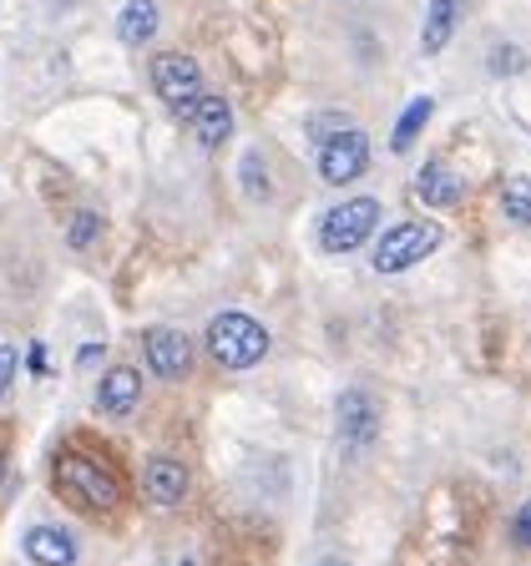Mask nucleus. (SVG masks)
<instances>
[{
  "mask_svg": "<svg viewBox=\"0 0 531 566\" xmlns=\"http://www.w3.org/2000/svg\"><path fill=\"white\" fill-rule=\"evenodd\" d=\"M456 15H460V0H430L425 6V31H420V51L425 56H440L456 35Z\"/></svg>",
  "mask_w": 531,
  "mask_h": 566,
  "instance_id": "2eb2a0df",
  "label": "nucleus"
},
{
  "mask_svg": "<svg viewBox=\"0 0 531 566\" xmlns=\"http://www.w3.org/2000/svg\"><path fill=\"white\" fill-rule=\"evenodd\" d=\"M511 542H517V546H531V501L517 511V516H511Z\"/></svg>",
  "mask_w": 531,
  "mask_h": 566,
  "instance_id": "5701e85b",
  "label": "nucleus"
},
{
  "mask_svg": "<svg viewBox=\"0 0 531 566\" xmlns=\"http://www.w3.org/2000/svg\"><path fill=\"white\" fill-rule=\"evenodd\" d=\"M15 359H21V349H15V344H0V395H6L15 379Z\"/></svg>",
  "mask_w": 531,
  "mask_h": 566,
  "instance_id": "4be33fe9",
  "label": "nucleus"
},
{
  "mask_svg": "<svg viewBox=\"0 0 531 566\" xmlns=\"http://www.w3.org/2000/svg\"><path fill=\"white\" fill-rule=\"evenodd\" d=\"M173 566H192V562H188V556H183V562H173Z\"/></svg>",
  "mask_w": 531,
  "mask_h": 566,
  "instance_id": "393cba45",
  "label": "nucleus"
},
{
  "mask_svg": "<svg viewBox=\"0 0 531 566\" xmlns=\"http://www.w3.org/2000/svg\"><path fill=\"white\" fill-rule=\"evenodd\" d=\"M369 167V137L365 132H340L319 147V177L330 182V188H350L354 177H365Z\"/></svg>",
  "mask_w": 531,
  "mask_h": 566,
  "instance_id": "423d86ee",
  "label": "nucleus"
},
{
  "mask_svg": "<svg viewBox=\"0 0 531 566\" xmlns=\"http://www.w3.org/2000/svg\"><path fill=\"white\" fill-rule=\"evenodd\" d=\"M192 137H198V147H208V153H223V142L233 137V106L223 102V96H202V106L188 117Z\"/></svg>",
  "mask_w": 531,
  "mask_h": 566,
  "instance_id": "9b49d317",
  "label": "nucleus"
},
{
  "mask_svg": "<svg viewBox=\"0 0 531 566\" xmlns=\"http://www.w3.org/2000/svg\"><path fill=\"white\" fill-rule=\"evenodd\" d=\"M153 92L163 96L167 112L192 117L202 106V66L183 51H163V56H153Z\"/></svg>",
  "mask_w": 531,
  "mask_h": 566,
  "instance_id": "39448f33",
  "label": "nucleus"
},
{
  "mask_svg": "<svg viewBox=\"0 0 531 566\" xmlns=\"http://www.w3.org/2000/svg\"><path fill=\"white\" fill-rule=\"evenodd\" d=\"M375 228H379V198H344L324 212L319 248H324V253H354L360 243H369Z\"/></svg>",
  "mask_w": 531,
  "mask_h": 566,
  "instance_id": "20e7f679",
  "label": "nucleus"
},
{
  "mask_svg": "<svg viewBox=\"0 0 531 566\" xmlns=\"http://www.w3.org/2000/svg\"><path fill=\"white\" fill-rule=\"evenodd\" d=\"M157 25H163V11H157V0H127L117 15V35L122 46H147L157 35Z\"/></svg>",
  "mask_w": 531,
  "mask_h": 566,
  "instance_id": "4468645a",
  "label": "nucleus"
},
{
  "mask_svg": "<svg viewBox=\"0 0 531 566\" xmlns=\"http://www.w3.org/2000/svg\"><path fill=\"white\" fill-rule=\"evenodd\" d=\"M340 132H350V122H344V112H324V117H309V137L324 147L330 137H340Z\"/></svg>",
  "mask_w": 531,
  "mask_h": 566,
  "instance_id": "aec40b11",
  "label": "nucleus"
},
{
  "mask_svg": "<svg viewBox=\"0 0 531 566\" xmlns=\"http://www.w3.org/2000/svg\"><path fill=\"white\" fill-rule=\"evenodd\" d=\"M0 475H6V455H0Z\"/></svg>",
  "mask_w": 531,
  "mask_h": 566,
  "instance_id": "a878e982",
  "label": "nucleus"
},
{
  "mask_svg": "<svg viewBox=\"0 0 531 566\" xmlns=\"http://www.w3.org/2000/svg\"><path fill=\"white\" fill-rule=\"evenodd\" d=\"M238 182H243L248 198H269L273 182H269V163H263V153H243V163H238Z\"/></svg>",
  "mask_w": 531,
  "mask_h": 566,
  "instance_id": "a211bd4d",
  "label": "nucleus"
},
{
  "mask_svg": "<svg viewBox=\"0 0 531 566\" xmlns=\"http://www.w3.org/2000/svg\"><path fill=\"white\" fill-rule=\"evenodd\" d=\"M142 495H147L153 506H183V495H188V465L173 455H153L142 465Z\"/></svg>",
  "mask_w": 531,
  "mask_h": 566,
  "instance_id": "9d476101",
  "label": "nucleus"
},
{
  "mask_svg": "<svg viewBox=\"0 0 531 566\" xmlns=\"http://www.w3.org/2000/svg\"><path fill=\"white\" fill-rule=\"evenodd\" d=\"M51 485H56L61 501H71V506H82V511H117V501H122V481H117V475L106 471L102 460L76 455V450L56 455Z\"/></svg>",
  "mask_w": 531,
  "mask_h": 566,
  "instance_id": "f257e3e1",
  "label": "nucleus"
},
{
  "mask_svg": "<svg viewBox=\"0 0 531 566\" xmlns=\"http://www.w3.org/2000/svg\"><path fill=\"white\" fill-rule=\"evenodd\" d=\"M446 243V228L440 223H395L389 233H379L375 243V273H405L415 263H425L436 248Z\"/></svg>",
  "mask_w": 531,
  "mask_h": 566,
  "instance_id": "7ed1b4c3",
  "label": "nucleus"
},
{
  "mask_svg": "<svg viewBox=\"0 0 531 566\" xmlns=\"http://www.w3.org/2000/svg\"><path fill=\"white\" fill-rule=\"evenodd\" d=\"M96 233H102V218H96V212H76V218H71L66 243H71V248H92Z\"/></svg>",
  "mask_w": 531,
  "mask_h": 566,
  "instance_id": "6ab92c4d",
  "label": "nucleus"
},
{
  "mask_svg": "<svg viewBox=\"0 0 531 566\" xmlns=\"http://www.w3.org/2000/svg\"><path fill=\"white\" fill-rule=\"evenodd\" d=\"M96 354H102V344H82V354H76V365L92 369V365H96Z\"/></svg>",
  "mask_w": 531,
  "mask_h": 566,
  "instance_id": "b1692460",
  "label": "nucleus"
},
{
  "mask_svg": "<svg viewBox=\"0 0 531 566\" xmlns=\"http://www.w3.org/2000/svg\"><path fill=\"white\" fill-rule=\"evenodd\" d=\"M501 212H507V223L531 228V177L517 172L501 182Z\"/></svg>",
  "mask_w": 531,
  "mask_h": 566,
  "instance_id": "f3484780",
  "label": "nucleus"
},
{
  "mask_svg": "<svg viewBox=\"0 0 531 566\" xmlns=\"http://www.w3.org/2000/svg\"><path fill=\"white\" fill-rule=\"evenodd\" d=\"M334 415H340V440L350 450H365L369 440L379 436V405L369 400L365 389H344L340 405H334Z\"/></svg>",
  "mask_w": 531,
  "mask_h": 566,
  "instance_id": "6e6552de",
  "label": "nucleus"
},
{
  "mask_svg": "<svg viewBox=\"0 0 531 566\" xmlns=\"http://www.w3.org/2000/svg\"><path fill=\"white\" fill-rule=\"evenodd\" d=\"M208 354L223 369H253L269 354V329L243 308H223L208 324Z\"/></svg>",
  "mask_w": 531,
  "mask_h": 566,
  "instance_id": "f03ea898",
  "label": "nucleus"
},
{
  "mask_svg": "<svg viewBox=\"0 0 531 566\" xmlns=\"http://www.w3.org/2000/svg\"><path fill=\"white\" fill-rule=\"evenodd\" d=\"M430 112H436V102L430 96H415L410 106L400 112V122H395V132H389V153H410L415 137L425 132V122H430Z\"/></svg>",
  "mask_w": 531,
  "mask_h": 566,
  "instance_id": "dca6fc26",
  "label": "nucleus"
},
{
  "mask_svg": "<svg viewBox=\"0 0 531 566\" xmlns=\"http://www.w3.org/2000/svg\"><path fill=\"white\" fill-rule=\"evenodd\" d=\"M142 359H147V369H153L157 379H167V385H177V379L192 375V344L183 329H167V324H157V329L142 334Z\"/></svg>",
  "mask_w": 531,
  "mask_h": 566,
  "instance_id": "0eeeda50",
  "label": "nucleus"
},
{
  "mask_svg": "<svg viewBox=\"0 0 531 566\" xmlns=\"http://www.w3.org/2000/svg\"><path fill=\"white\" fill-rule=\"evenodd\" d=\"M460 192H466V188H460V177L450 172L440 157H430V163L415 172V198H420L425 208H456Z\"/></svg>",
  "mask_w": 531,
  "mask_h": 566,
  "instance_id": "f8f14e48",
  "label": "nucleus"
},
{
  "mask_svg": "<svg viewBox=\"0 0 531 566\" xmlns=\"http://www.w3.org/2000/svg\"><path fill=\"white\" fill-rule=\"evenodd\" d=\"M137 405H142V375L132 365H112L102 375V385H96V410L106 420H127Z\"/></svg>",
  "mask_w": 531,
  "mask_h": 566,
  "instance_id": "1a4fd4ad",
  "label": "nucleus"
},
{
  "mask_svg": "<svg viewBox=\"0 0 531 566\" xmlns=\"http://www.w3.org/2000/svg\"><path fill=\"white\" fill-rule=\"evenodd\" d=\"M25 556L35 566H76V542L61 526H31L25 531Z\"/></svg>",
  "mask_w": 531,
  "mask_h": 566,
  "instance_id": "ddd939ff",
  "label": "nucleus"
},
{
  "mask_svg": "<svg viewBox=\"0 0 531 566\" xmlns=\"http://www.w3.org/2000/svg\"><path fill=\"white\" fill-rule=\"evenodd\" d=\"M491 71H496V76H517V71H521V51L517 46H496L491 51Z\"/></svg>",
  "mask_w": 531,
  "mask_h": 566,
  "instance_id": "412c9836",
  "label": "nucleus"
}]
</instances>
